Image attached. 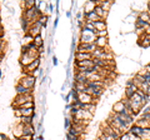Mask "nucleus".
<instances>
[{"instance_id":"nucleus-1","label":"nucleus","mask_w":150,"mask_h":140,"mask_svg":"<svg viewBox=\"0 0 150 140\" xmlns=\"http://www.w3.org/2000/svg\"><path fill=\"white\" fill-rule=\"evenodd\" d=\"M96 40V34L95 31H90V30H86L81 28V30L79 31V43L80 44H85V43H89V44H93L95 43Z\"/></svg>"},{"instance_id":"nucleus-2","label":"nucleus","mask_w":150,"mask_h":140,"mask_svg":"<svg viewBox=\"0 0 150 140\" xmlns=\"http://www.w3.org/2000/svg\"><path fill=\"white\" fill-rule=\"evenodd\" d=\"M19 84H21L24 88H26L28 90H34V86H35V83H36V79L30 75V74H23L21 78L18 80Z\"/></svg>"},{"instance_id":"nucleus-3","label":"nucleus","mask_w":150,"mask_h":140,"mask_svg":"<svg viewBox=\"0 0 150 140\" xmlns=\"http://www.w3.org/2000/svg\"><path fill=\"white\" fill-rule=\"evenodd\" d=\"M29 101H35L34 100V95L31 94H24V95H16L14 98V101H13V108L16 109V108H20L21 105L26 104Z\"/></svg>"},{"instance_id":"nucleus-4","label":"nucleus","mask_w":150,"mask_h":140,"mask_svg":"<svg viewBox=\"0 0 150 140\" xmlns=\"http://www.w3.org/2000/svg\"><path fill=\"white\" fill-rule=\"evenodd\" d=\"M43 29H44V26L41 25L39 21H35L34 24H31L29 26V29H28V31H26V34L30 35L31 38L34 39V38H36L38 35H41V31H43Z\"/></svg>"},{"instance_id":"nucleus-5","label":"nucleus","mask_w":150,"mask_h":140,"mask_svg":"<svg viewBox=\"0 0 150 140\" xmlns=\"http://www.w3.org/2000/svg\"><path fill=\"white\" fill-rule=\"evenodd\" d=\"M20 69H21L23 74H30L31 75L35 70L40 69V59H36V60H34V62H31L29 65H26V66H24V68H20Z\"/></svg>"},{"instance_id":"nucleus-6","label":"nucleus","mask_w":150,"mask_h":140,"mask_svg":"<svg viewBox=\"0 0 150 140\" xmlns=\"http://www.w3.org/2000/svg\"><path fill=\"white\" fill-rule=\"evenodd\" d=\"M95 45H96L98 49L105 50L108 48V45H109V39H108V36H99V38H96Z\"/></svg>"},{"instance_id":"nucleus-7","label":"nucleus","mask_w":150,"mask_h":140,"mask_svg":"<svg viewBox=\"0 0 150 140\" xmlns=\"http://www.w3.org/2000/svg\"><path fill=\"white\" fill-rule=\"evenodd\" d=\"M138 44L142 46V48H149L150 46V35L144 33V34L140 35V38L138 40Z\"/></svg>"},{"instance_id":"nucleus-8","label":"nucleus","mask_w":150,"mask_h":140,"mask_svg":"<svg viewBox=\"0 0 150 140\" xmlns=\"http://www.w3.org/2000/svg\"><path fill=\"white\" fill-rule=\"evenodd\" d=\"M75 63L78 62H84V60H93V54H88V53H75L74 55Z\"/></svg>"},{"instance_id":"nucleus-9","label":"nucleus","mask_w":150,"mask_h":140,"mask_svg":"<svg viewBox=\"0 0 150 140\" xmlns=\"http://www.w3.org/2000/svg\"><path fill=\"white\" fill-rule=\"evenodd\" d=\"M124 111H126L124 101L123 100L116 101L114 104V106H112V113H114V114H121V113H124Z\"/></svg>"},{"instance_id":"nucleus-10","label":"nucleus","mask_w":150,"mask_h":140,"mask_svg":"<svg viewBox=\"0 0 150 140\" xmlns=\"http://www.w3.org/2000/svg\"><path fill=\"white\" fill-rule=\"evenodd\" d=\"M23 129H24V125L20 124V123H18L15 127L13 128V135H14V136H15L16 139L23 138Z\"/></svg>"},{"instance_id":"nucleus-11","label":"nucleus","mask_w":150,"mask_h":140,"mask_svg":"<svg viewBox=\"0 0 150 140\" xmlns=\"http://www.w3.org/2000/svg\"><path fill=\"white\" fill-rule=\"evenodd\" d=\"M84 19L86 21H90V23H95L98 20H100V18L98 16V14L95 11H90V13H84Z\"/></svg>"},{"instance_id":"nucleus-12","label":"nucleus","mask_w":150,"mask_h":140,"mask_svg":"<svg viewBox=\"0 0 150 140\" xmlns=\"http://www.w3.org/2000/svg\"><path fill=\"white\" fill-rule=\"evenodd\" d=\"M15 93H16V95H24V94H31V90H28L26 88H24L21 85V84H16L15 85Z\"/></svg>"},{"instance_id":"nucleus-13","label":"nucleus","mask_w":150,"mask_h":140,"mask_svg":"<svg viewBox=\"0 0 150 140\" xmlns=\"http://www.w3.org/2000/svg\"><path fill=\"white\" fill-rule=\"evenodd\" d=\"M143 132H144V129L143 128H140V127H138L137 124H134L133 127L130 128V130H129V133H131V134H134L135 136H139L140 139H142V135H143Z\"/></svg>"},{"instance_id":"nucleus-14","label":"nucleus","mask_w":150,"mask_h":140,"mask_svg":"<svg viewBox=\"0 0 150 140\" xmlns=\"http://www.w3.org/2000/svg\"><path fill=\"white\" fill-rule=\"evenodd\" d=\"M94 24V28H95L96 31H104L106 30V21L105 20H98L95 23H93Z\"/></svg>"},{"instance_id":"nucleus-15","label":"nucleus","mask_w":150,"mask_h":140,"mask_svg":"<svg viewBox=\"0 0 150 140\" xmlns=\"http://www.w3.org/2000/svg\"><path fill=\"white\" fill-rule=\"evenodd\" d=\"M94 11L98 14V16L100 18V20H105V18L108 15V11L105 10V9H103L100 5H96L95 6V10H94Z\"/></svg>"},{"instance_id":"nucleus-16","label":"nucleus","mask_w":150,"mask_h":140,"mask_svg":"<svg viewBox=\"0 0 150 140\" xmlns=\"http://www.w3.org/2000/svg\"><path fill=\"white\" fill-rule=\"evenodd\" d=\"M33 44H34L38 49H43L44 45H45V41L43 39V36L41 35H38L36 38H34V40H33Z\"/></svg>"},{"instance_id":"nucleus-17","label":"nucleus","mask_w":150,"mask_h":140,"mask_svg":"<svg viewBox=\"0 0 150 140\" xmlns=\"http://www.w3.org/2000/svg\"><path fill=\"white\" fill-rule=\"evenodd\" d=\"M95 6H96V3L95 1H85L84 4V13H90L95 10Z\"/></svg>"},{"instance_id":"nucleus-18","label":"nucleus","mask_w":150,"mask_h":140,"mask_svg":"<svg viewBox=\"0 0 150 140\" xmlns=\"http://www.w3.org/2000/svg\"><path fill=\"white\" fill-rule=\"evenodd\" d=\"M135 124L138 125V127L140 128H143V129H146V128H150V121L148 120H145V119H139L135 121Z\"/></svg>"},{"instance_id":"nucleus-19","label":"nucleus","mask_w":150,"mask_h":140,"mask_svg":"<svg viewBox=\"0 0 150 140\" xmlns=\"http://www.w3.org/2000/svg\"><path fill=\"white\" fill-rule=\"evenodd\" d=\"M6 46H8V41L5 39H0V55H4V57H5Z\"/></svg>"},{"instance_id":"nucleus-20","label":"nucleus","mask_w":150,"mask_h":140,"mask_svg":"<svg viewBox=\"0 0 150 140\" xmlns=\"http://www.w3.org/2000/svg\"><path fill=\"white\" fill-rule=\"evenodd\" d=\"M139 19H142V20H144V21H146V23H149V20H150V14L148 13V11H142L139 14Z\"/></svg>"},{"instance_id":"nucleus-21","label":"nucleus","mask_w":150,"mask_h":140,"mask_svg":"<svg viewBox=\"0 0 150 140\" xmlns=\"http://www.w3.org/2000/svg\"><path fill=\"white\" fill-rule=\"evenodd\" d=\"M48 20H49V16H48V15H41V16L39 18V20H38V21H39L40 24L45 28V26H46V24H48Z\"/></svg>"},{"instance_id":"nucleus-22","label":"nucleus","mask_w":150,"mask_h":140,"mask_svg":"<svg viewBox=\"0 0 150 140\" xmlns=\"http://www.w3.org/2000/svg\"><path fill=\"white\" fill-rule=\"evenodd\" d=\"M142 140H150V128L144 129L143 135H142Z\"/></svg>"},{"instance_id":"nucleus-23","label":"nucleus","mask_w":150,"mask_h":140,"mask_svg":"<svg viewBox=\"0 0 150 140\" xmlns=\"http://www.w3.org/2000/svg\"><path fill=\"white\" fill-rule=\"evenodd\" d=\"M5 38V26L3 24L0 25V39H4Z\"/></svg>"},{"instance_id":"nucleus-24","label":"nucleus","mask_w":150,"mask_h":140,"mask_svg":"<svg viewBox=\"0 0 150 140\" xmlns=\"http://www.w3.org/2000/svg\"><path fill=\"white\" fill-rule=\"evenodd\" d=\"M99 140H114V139H111L110 136H108V135H105V134H103V133H100V135H99V138H98Z\"/></svg>"},{"instance_id":"nucleus-25","label":"nucleus","mask_w":150,"mask_h":140,"mask_svg":"<svg viewBox=\"0 0 150 140\" xmlns=\"http://www.w3.org/2000/svg\"><path fill=\"white\" fill-rule=\"evenodd\" d=\"M95 34H96V38H99V36H108V31L104 30V31H96L95 30Z\"/></svg>"},{"instance_id":"nucleus-26","label":"nucleus","mask_w":150,"mask_h":140,"mask_svg":"<svg viewBox=\"0 0 150 140\" xmlns=\"http://www.w3.org/2000/svg\"><path fill=\"white\" fill-rule=\"evenodd\" d=\"M53 63H54V65H58V59H56V57L53 58Z\"/></svg>"},{"instance_id":"nucleus-27","label":"nucleus","mask_w":150,"mask_h":140,"mask_svg":"<svg viewBox=\"0 0 150 140\" xmlns=\"http://www.w3.org/2000/svg\"><path fill=\"white\" fill-rule=\"evenodd\" d=\"M146 8H148V13L150 14V1H148V4H146Z\"/></svg>"},{"instance_id":"nucleus-28","label":"nucleus","mask_w":150,"mask_h":140,"mask_svg":"<svg viewBox=\"0 0 150 140\" xmlns=\"http://www.w3.org/2000/svg\"><path fill=\"white\" fill-rule=\"evenodd\" d=\"M18 140H34V138H33V139H29V138H20V139H18Z\"/></svg>"},{"instance_id":"nucleus-29","label":"nucleus","mask_w":150,"mask_h":140,"mask_svg":"<svg viewBox=\"0 0 150 140\" xmlns=\"http://www.w3.org/2000/svg\"><path fill=\"white\" fill-rule=\"evenodd\" d=\"M3 60H4V55H0V65H1V63H3Z\"/></svg>"},{"instance_id":"nucleus-30","label":"nucleus","mask_w":150,"mask_h":140,"mask_svg":"<svg viewBox=\"0 0 150 140\" xmlns=\"http://www.w3.org/2000/svg\"><path fill=\"white\" fill-rule=\"evenodd\" d=\"M1 76H3V70H0V79H1Z\"/></svg>"},{"instance_id":"nucleus-31","label":"nucleus","mask_w":150,"mask_h":140,"mask_svg":"<svg viewBox=\"0 0 150 140\" xmlns=\"http://www.w3.org/2000/svg\"><path fill=\"white\" fill-rule=\"evenodd\" d=\"M0 25H1V15H0Z\"/></svg>"}]
</instances>
